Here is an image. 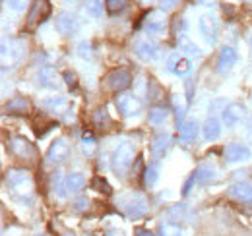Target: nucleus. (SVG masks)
<instances>
[{"label":"nucleus","instance_id":"f257e3e1","mask_svg":"<svg viewBox=\"0 0 252 236\" xmlns=\"http://www.w3.org/2000/svg\"><path fill=\"white\" fill-rule=\"evenodd\" d=\"M6 186L12 190L14 196L26 200L33 196V178L30 175V171L26 169H8L6 171Z\"/></svg>","mask_w":252,"mask_h":236},{"label":"nucleus","instance_id":"f03ea898","mask_svg":"<svg viewBox=\"0 0 252 236\" xmlns=\"http://www.w3.org/2000/svg\"><path fill=\"white\" fill-rule=\"evenodd\" d=\"M132 161H134V146L130 142L119 144L113 153V159H111V165H113V171L117 173V177H125L132 167Z\"/></svg>","mask_w":252,"mask_h":236},{"label":"nucleus","instance_id":"7ed1b4c3","mask_svg":"<svg viewBox=\"0 0 252 236\" xmlns=\"http://www.w3.org/2000/svg\"><path fill=\"white\" fill-rule=\"evenodd\" d=\"M121 206L130 219H140L148 213V202L142 194H128L121 200Z\"/></svg>","mask_w":252,"mask_h":236},{"label":"nucleus","instance_id":"20e7f679","mask_svg":"<svg viewBox=\"0 0 252 236\" xmlns=\"http://www.w3.org/2000/svg\"><path fill=\"white\" fill-rule=\"evenodd\" d=\"M24 51H26V47H24L22 41H16V39L8 41L6 39L2 43V66L8 68V66L18 64L22 60V57H24Z\"/></svg>","mask_w":252,"mask_h":236},{"label":"nucleus","instance_id":"39448f33","mask_svg":"<svg viewBox=\"0 0 252 236\" xmlns=\"http://www.w3.org/2000/svg\"><path fill=\"white\" fill-rule=\"evenodd\" d=\"M8 149H10L12 155H16V157H20V159H30V161H33L35 155H37L35 146H33L28 138H24V136H14V138H10V140H8Z\"/></svg>","mask_w":252,"mask_h":236},{"label":"nucleus","instance_id":"423d86ee","mask_svg":"<svg viewBox=\"0 0 252 236\" xmlns=\"http://www.w3.org/2000/svg\"><path fill=\"white\" fill-rule=\"evenodd\" d=\"M115 105L123 117H136L142 113V101L132 93H119Z\"/></svg>","mask_w":252,"mask_h":236},{"label":"nucleus","instance_id":"0eeeda50","mask_svg":"<svg viewBox=\"0 0 252 236\" xmlns=\"http://www.w3.org/2000/svg\"><path fill=\"white\" fill-rule=\"evenodd\" d=\"M198 28H200L202 37H204L210 45H214V43L218 41V35H220V22H218V18H216L212 12H210V14L200 16Z\"/></svg>","mask_w":252,"mask_h":236},{"label":"nucleus","instance_id":"6e6552de","mask_svg":"<svg viewBox=\"0 0 252 236\" xmlns=\"http://www.w3.org/2000/svg\"><path fill=\"white\" fill-rule=\"evenodd\" d=\"M105 82H107V88L111 89V91H125V89L130 88V84H132V74L125 70V68H117V70H113L107 78H105Z\"/></svg>","mask_w":252,"mask_h":236},{"label":"nucleus","instance_id":"1a4fd4ad","mask_svg":"<svg viewBox=\"0 0 252 236\" xmlns=\"http://www.w3.org/2000/svg\"><path fill=\"white\" fill-rule=\"evenodd\" d=\"M51 16V4L49 0H35L28 14V28H35L37 24L45 22Z\"/></svg>","mask_w":252,"mask_h":236},{"label":"nucleus","instance_id":"9d476101","mask_svg":"<svg viewBox=\"0 0 252 236\" xmlns=\"http://www.w3.org/2000/svg\"><path fill=\"white\" fill-rule=\"evenodd\" d=\"M227 196L239 204L252 206V184L251 182H237L227 188Z\"/></svg>","mask_w":252,"mask_h":236},{"label":"nucleus","instance_id":"9b49d317","mask_svg":"<svg viewBox=\"0 0 252 236\" xmlns=\"http://www.w3.org/2000/svg\"><path fill=\"white\" fill-rule=\"evenodd\" d=\"M223 155L229 163H243V161H249L252 157V151L249 146L245 144H239V142H233L229 146H225L223 149Z\"/></svg>","mask_w":252,"mask_h":236},{"label":"nucleus","instance_id":"f8f14e48","mask_svg":"<svg viewBox=\"0 0 252 236\" xmlns=\"http://www.w3.org/2000/svg\"><path fill=\"white\" fill-rule=\"evenodd\" d=\"M245 115H247V109H245L241 103H231V105H227V107L223 109L221 118H223V124H225L227 128H235V126H239V122L245 118Z\"/></svg>","mask_w":252,"mask_h":236},{"label":"nucleus","instance_id":"ddd939ff","mask_svg":"<svg viewBox=\"0 0 252 236\" xmlns=\"http://www.w3.org/2000/svg\"><path fill=\"white\" fill-rule=\"evenodd\" d=\"M61 76L57 74V70L55 68H51V66H43V68H39V72H37V84L41 86V88H47V89H57L61 86Z\"/></svg>","mask_w":252,"mask_h":236},{"label":"nucleus","instance_id":"4468645a","mask_svg":"<svg viewBox=\"0 0 252 236\" xmlns=\"http://www.w3.org/2000/svg\"><path fill=\"white\" fill-rule=\"evenodd\" d=\"M68 153H70L68 142H66L64 138H59V140H55V142L51 144V148H49V151H47V161L53 163V165L63 163L64 159L68 157Z\"/></svg>","mask_w":252,"mask_h":236},{"label":"nucleus","instance_id":"2eb2a0df","mask_svg":"<svg viewBox=\"0 0 252 236\" xmlns=\"http://www.w3.org/2000/svg\"><path fill=\"white\" fill-rule=\"evenodd\" d=\"M134 51H136V55L140 59L146 60V62H152V60H156L159 57V47L150 39H138L136 45H134Z\"/></svg>","mask_w":252,"mask_h":236},{"label":"nucleus","instance_id":"dca6fc26","mask_svg":"<svg viewBox=\"0 0 252 236\" xmlns=\"http://www.w3.org/2000/svg\"><path fill=\"white\" fill-rule=\"evenodd\" d=\"M167 26V20L163 16V12H150L146 16V22H144V30L150 35H161L165 31Z\"/></svg>","mask_w":252,"mask_h":236},{"label":"nucleus","instance_id":"f3484780","mask_svg":"<svg viewBox=\"0 0 252 236\" xmlns=\"http://www.w3.org/2000/svg\"><path fill=\"white\" fill-rule=\"evenodd\" d=\"M78 30V20L72 12H61L59 18H57V31L64 35V37H70L74 35Z\"/></svg>","mask_w":252,"mask_h":236},{"label":"nucleus","instance_id":"a211bd4d","mask_svg":"<svg viewBox=\"0 0 252 236\" xmlns=\"http://www.w3.org/2000/svg\"><path fill=\"white\" fill-rule=\"evenodd\" d=\"M239 60V55L233 47H223L220 51V57H218V70L225 72V70H231Z\"/></svg>","mask_w":252,"mask_h":236},{"label":"nucleus","instance_id":"6ab92c4d","mask_svg":"<svg viewBox=\"0 0 252 236\" xmlns=\"http://www.w3.org/2000/svg\"><path fill=\"white\" fill-rule=\"evenodd\" d=\"M167 68L173 74H177V76H187L190 72V60L181 57L179 53H175V55H171L169 60H167Z\"/></svg>","mask_w":252,"mask_h":236},{"label":"nucleus","instance_id":"aec40b11","mask_svg":"<svg viewBox=\"0 0 252 236\" xmlns=\"http://www.w3.org/2000/svg\"><path fill=\"white\" fill-rule=\"evenodd\" d=\"M202 134L206 138V142H216L220 140L221 136V122L218 118L210 117L206 122H204V128H202Z\"/></svg>","mask_w":252,"mask_h":236},{"label":"nucleus","instance_id":"412c9836","mask_svg":"<svg viewBox=\"0 0 252 236\" xmlns=\"http://www.w3.org/2000/svg\"><path fill=\"white\" fill-rule=\"evenodd\" d=\"M169 146H171V136L167 132H161L158 136H154V140H152V153L159 159L167 153Z\"/></svg>","mask_w":252,"mask_h":236},{"label":"nucleus","instance_id":"4be33fe9","mask_svg":"<svg viewBox=\"0 0 252 236\" xmlns=\"http://www.w3.org/2000/svg\"><path fill=\"white\" fill-rule=\"evenodd\" d=\"M196 136H198V122L196 120H185L181 126H179V138L183 140V142H192V140H196Z\"/></svg>","mask_w":252,"mask_h":236},{"label":"nucleus","instance_id":"5701e85b","mask_svg":"<svg viewBox=\"0 0 252 236\" xmlns=\"http://www.w3.org/2000/svg\"><path fill=\"white\" fill-rule=\"evenodd\" d=\"M64 186H66L68 194H76L86 186V177L82 173H72V175H68L64 178Z\"/></svg>","mask_w":252,"mask_h":236},{"label":"nucleus","instance_id":"b1692460","mask_svg":"<svg viewBox=\"0 0 252 236\" xmlns=\"http://www.w3.org/2000/svg\"><path fill=\"white\" fill-rule=\"evenodd\" d=\"M30 111V101L26 97H14L6 103V113L10 115H24Z\"/></svg>","mask_w":252,"mask_h":236},{"label":"nucleus","instance_id":"393cba45","mask_svg":"<svg viewBox=\"0 0 252 236\" xmlns=\"http://www.w3.org/2000/svg\"><path fill=\"white\" fill-rule=\"evenodd\" d=\"M177 45H179V49H181L183 53H187L189 57H198V55H200V47L190 39L189 35L179 33V35H177Z\"/></svg>","mask_w":252,"mask_h":236},{"label":"nucleus","instance_id":"a878e982","mask_svg":"<svg viewBox=\"0 0 252 236\" xmlns=\"http://www.w3.org/2000/svg\"><path fill=\"white\" fill-rule=\"evenodd\" d=\"M194 175H196V182H212V180H216L218 169L214 165H200Z\"/></svg>","mask_w":252,"mask_h":236},{"label":"nucleus","instance_id":"bb28decb","mask_svg":"<svg viewBox=\"0 0 252 236\" xmlns=\"http://www.w3.org/2000/svg\"><path fill=\"white\" fill-rule=\"evenodd\" d=\"M159 235L161 236H183V229H181V225L175 223V221H165V223H161V227H159Z\"/></svg>","mask_w":252,"mask_h":236},{"label":"nucleus","instance_id":"cd10ccee","mask_svg":"<svg viewBox=\"0 0 252 236\" xmlns=\"http://www.w3.org/2000/svg\"><path fill=\"white\" fill-rule=\"evenodd\" d=\"M105 8L109 14H121L128 8V0H105Z\"/></svg>","mask_w":252,"mask_h":236},{"label":"nucleus","instance_id":"c85d7f7f","mask_svg":"<svg viewBox=\"0 0 252 236\" xmlns=\"http://www.w3.org/2000/svg\"><path fill=\"white\" fill-rule=\"evenodd\" d=\"M167 117H169V109L167 107H154V109H150V122L152 124H161V122H165Z\"/></svg>","mask_w":252,"mask_h":236},{"label":"nucleus","instance_id":"c756f323","mask_svg":"<svg viewBox=\"0 0 252 236\" xmlns=\"http://www.w3.org/2000/svg\"><path fill=\"white\" fill-rule=\"evenodd\" d=\"M43 105L59 113V111L66 109V99H64V97H61V95H53V97H47V99L43 101Z\"/></svg>","mask_w":252,"mask_h":236},{"label":"nucleus","instance_id":"7c9ffc66","mask_svg":"<svg viewBox=\"0 0 252 236\" xmlns=\"http://www.w3.org/2000/svg\"><path fill=\"white\" fill-rule=\"evenodd\" d=\"M51 186H53L55 192H59L61 198L66 196V186H64V182H63V173H61V171L53 173V177H51Z\"/></svg>","mask_w":252,"mask_h":236},{"label":"nucleus","instance_id":"2f4dec72","mask_svg":"<svg viewBox=\"0 0 252 236\" xmlns=\"http://www.w3.org/2000/svg\"><path fill=\"white\" fill-rule=\"evenodd\" d=\"M158 178H159V165L154 163V165H150V167L146 169V173H144V182H146V186H154V184L158 182Z\"/></svg>","mask_w":252,"mask_h":236},{"label":"nucleus","instance_id":"473e14b6","mask_svg":"<svg viewBox=\"0 0 252 236\" xmlns=\"http://www.w3.org/2000/svg\"><path fill=\"white\" fill-rule=\"evenodd\" d=\"M82 149H84V153H86V155H94L95 149H97V144H95L94 134L86 132V134L82 136Z\"/></svg>","mask_w":252,"mask_h":236},{"label":"nucleus","instance_id":"72a5a7b5","mask_svg":"<svg viewBox=\"0 0 252 236\" xmlns=\"http://www.w3.org/2000/svg\"><path fill=\"white\" fill-rule=\"evenodd\" d=\"M92 188L97 190V192H101V194H105V196H109L111 194V186L107 184V180L101 177H95L94 182H92Z\"/></svg>","mask_w":252,"mask_h":236},{"label":"nucleus","instance_id":"f704fd0d","mask_svg":"<svg viewBox=\"0 0 252 236\" xmlns=\"http://www.w3.org/2000/svg\"><path fill=\"white\" fill-rule=\"evenodd\" d=\"M173 105H175V111H177V120L181 124V118L187 113V101L183 97H173Z\"/></svg>","mask_w":252,"mask_h":236},{"label":"nucleus","instance_id":"c9c22d12","mask_svg":"<svg viewBox=\"0 0 252 236\" xmlns=\"http://www.w3.org/2000/svg\"><path fill=\"white\" fill-rule=\"evenodd\" d=\"M78 55L82 57L84 60H94V47H92V43H80V47H78Z\"/></svg>","mask_w":252,"mask_h":236},{"label":"nucleus","instance_id":"e433bc0d","mask_svg":"<svg viewBox=\"0 0 252 236\" xmlns=\"http://www.w3.org/2000/svg\"><path fill=\"white\" fill-rule=\"evenodd\" d=\"M86 12L92 18H99L101 16V0H88L86 2Z\"/></svg>","mask_w":252,"mask_h":236},{"label":"nucleus","instance_id":"4c0bfd02","mask_svg":"<svg viewBox=\"0 0 252 236\" xmlns=\"http://www.w3.org/2000/svg\"><path fill=\"white\" fill-rule=\"evenodd\" d=\"M28 4H30V0H6V6L12 8L14 12H24L28 8Z\"/></svg>","mask_w":252,"mask_h":236},{"label":"nucleus","instance_id":"58836bf2","mask_svg":"<svg viewBox=\"0 0 252 236\" xmlns=\"http://www.w3.org/2000/svg\"><path fill=\"white\" fill-rule=\"evenodd\" d=\"M109 115H107V111L105 109H99L97 113H95V124L97 126H103V128H107L109 126Z\"/></svg>","mask_w":252,"mask_h":236},{"label":"nucleus","instance_id":"ea45409f","mask_svg":"<svg viewBox=\"0 0 252 236\" xmlns=\"http://www.w3.org/2000/svg\"><path fill=\"white\" fill-rule=\"evenodd\" d=\"M90 207V200L88 198H78L74 202V211H86Z\"/></svg>","mask_w":252,"mask_h":236},{"label":"nucleus","instance_id":"a19ab883","mask_svg":"<svg viewBox=\"0 0 252 236\" xmlns=\"http://www.w3.org/2000/svg\"><path fill=\"white\" fill-rule=\"evenodd\" d=\"M63 78L66 80L68 88H76V86H78V78H76V74H72V72H64Z\"/></svg>","mask_w":252,"mask_h":236},{"label":"nucleus","instance_id":"79ce46f5","mask_svg":"<svg viewBox=\"0 0 252 236\" xmlns=\"http://www.w3.org/2000/svg\"><path fill=\"white\" fill-rule=\"evenodd\" d=\"M159 2H161V12H169L179 4V0H159Z\"/></svg>","mask_w":252,"mask_h":236},{"label":"nucleus","instance_id":"37998d69","mask_svg":"<svg viewBox=\"0 0 252 236\" xmlns=\"http://www.w3.org/2000/svg\"><path fill=\"white\" fill-rule=\"evenodd\" d=\"M247 138H249V142H252V117L247 122Z\"/></svg>","mask_w":252,"mask_h":236},{"label":"nucleus","instance_id":"c03bdc74","mask_svg":"<svg viewBox=\"0 0 252 236\" xmlns=\"http://www.w3.org/2000/svg\"><path fill=\"white\" fill-rule=\"evenodd\" d=\"M134 236H154L150 231H146V229H136L134 231Z\"/></svg>","mask_w":252,"mask_h":236},{"label":"nucleus","instance_id":"a18cd8bd","mask_svg":"<svg viewBox=\"0 0 252 236\" xmlns=\"http://www.w3.org/2000/svg\"><path fill=\"white\" fill-rule=\"evenodd\" d=\"M192 2H198V4H204V6H214L216 0H192Z\"/></svg>","mask_w":252,"mask_h":236},{"label":"nucleus","instance_id":"49530a36","mask_svg":"<svg viewBox=\"0 0 252 236\" xmlns=\"http://www.w3.org/2000/svg\"><path fill=\"white\" fill-rule=\"evenodd\" d=\"M109 235L111 236H125L123 235V231H115V229H113V231H109Z\"/></svg>","mask_w":252,"mask_h":236},{"label":"nucleus","instance_id":"de8ad7c7","mask_svg":"<svg viewBox=\"0 0 252 236\" xmlns=\"http://www.w3.org/2000/svg\"><path fill=\"white\" fill-rule=\"evenodd\" d=\"M66 2H80V0H66Z\"/></svg>","mask_w":252,"mask_h":236},{"label":"nucleus","instance_id":"09e8293b","mask_svg":"<svg viewBox=\"0 0 252 236\" xmlns=\"http://www.w3.org/2000/svg\"><path fill=\"white\" fill-rule=\"evenodd\" d=\"M64 236H74V235H72V233H66V235H64Z\"/></svg>","mask_w":252,"mask_h":236},{"label":"nucleus","instance_id":"8fccbe9b","mask_svg":"<svg viewBox=\"0 0 252 236\" xmlns=\"http://www.w3.org/2000/svg\"><path fill=\"white\" fill-rule=\"evenodd\" d=\"M251 49H252V39H251Z\"/></svg>","mask_w":252,"mask_h":236},{"label":"nucleus","instance_id":"3c124183","mask_svg":"<svg viewBox=\"0 0 252 236\" xmlns=\"http://www.w3.org/2000/svg\"><path fill=\"white\" fill-rule=\"evenodd\" d=\"M37 236H45V235H37Z\"/></svg>","mask_w":252,"mask_h":236}]
</instances>
